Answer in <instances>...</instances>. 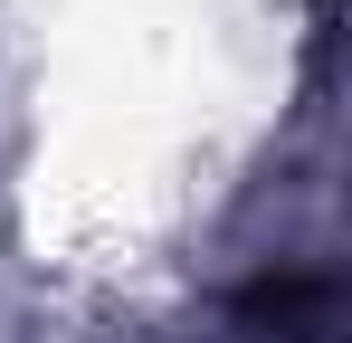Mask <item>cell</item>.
Segmentation results:
<instances>
[{"mask_svg": "<svg viewBox=\"0 0 352 343\" xmlns=\"http://www.w3.org/2000/svg\"><path fill=\"white\" fill-rule=\"evenodd\" d=\"M238 324L267 334V343H333L343 334V286L324 267H267L238 295Z\"/></svg>", "mask_w": 352, "mask_h": 343, "instance_id": "1", "label": "cell"}]
</instances>
